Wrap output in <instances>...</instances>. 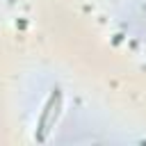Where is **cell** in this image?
I'll return each instance as SVG.
<instances>
[{"label": "cell", "instance_id": "cell-1", "mask_svg": "<svg viewBox=\"0 0 146 146\" xmlns=\"http://www.w3.org/2000/svg\"><path fill=\"white\" fill-rule=\"evenodd\" d=\"M59 110H62V91L55 89L50 94V98L46 100V105L41 110V116H39V132H36V139L39 141H46V135L55 125V121L59 116Z\"/></svg>", "mask_w": 146, "mask_h": 146}]
</instances>
